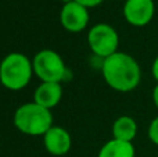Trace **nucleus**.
Instances as JSON below:
<instances>
[{"mask_svg":"<svg viewBox=\"0 0 158 157\" xmlns=\"http://www.w3.org/2000/svg\"><path fill=\"white\" fill-rule=\"evenodd\" d=\"M75 2L81 3V4L85 6V7H94V6L100 4L103 0H75Z\"/></svg>","mask_w":158,"mask_h":157,"instance_id":"nucleus-13","label":"nucleus"},{"mask_svg":"<svg viewBox=\"0 0 158 157\" xmlns=\"http://www.w3.org/2000/svg\"><path fill=\"white\" fill-rule=\"evenodd\" d=\"M33 70L43 82L60 83L68 75L63 58L53 50L39 52L35 56V60H33Z\"/></svg>","mask_w":158,"mask_h":157,"instance_id":"nucleus-4","label":"nucleus"},{"mask_svg":"<svg viewBox=\"0 0 158 157\" xmlns=\"http://www.w3.org/2000/svg\"><path fill=\"white\" fill-rule=\"evenodd\" d=\"M153 100H154V103H156V106H157V108H158V85L154 88V92H153Z\"/></svg>","mask_w":158,"mask_h":157,"instance_id":"nucleus-15","label":"nucleus"},{"mask_svg":"<svg viewBox=\"0 0 158 157\" xmlns=\"http://www.w3.org/2000/svg\"><path fill=\"white\" fill-rule=\"evenodd\" d=\"M44 146L52 155H65L71 147V138L65 129L60 127H52L44 134Z\"/></svg>","mask_w":158,"mask_h":157,"instance_id":"nucleus-8","label":"nucleus"},{"mask_svg":"<svg viewBox=\"0 0 158 157\" xmlns=\"http://www.w3.org/2000/svg\"><path fill=\"white\" fill-rule=\"evenodd\" d=\"M137 132V125L132 117H119L117 121L114 122L112 127V134H114V139L123 142H132L133 138L136 136Z\"/></svg>","mask_w":158,"mask_h":157,"instance_id":"nucleus-11","label":"nucleus"},{"mask_svg":"<svg viewBox=\"0 0 158 157\" xmlns=\"http://www.w3.org/2000/svg\"><path fill=\"white\" fill-rule=\"evenodd\" d=\"M123 15L133 27H144L153 19V0H126L123 6Z\"/></svg>","mask_w":158,"mask_h":157,"instance_id":"nucleus-6","label":"nucleus"},{"mask_svg":"<svg viewBox=\"0 0 158 157\" xmlns=\"http://www.w3.org/2000/svg\"><path fill=\"white\" fill-rule=\"evenodd\" d=\"M60 19L65 29L71 31V32H79L89 22L87 7L82 6L78 2L67 3V4H64L63 10H61Z\"/></svg>","mask_w":158,"mask_h":157,"instance_id":"nucleus-7","label":"nucleus"},{"mask_svg":"<svg viewBox=\"0 0 158 157\" xmlns=\"http://www.w3.org/2000/svg\"><path fill=\"white\" fill-rule=\"evenodd\" d=\"M153 77L158 81V56H157V58L154 60V63H153Z\"/></svg>","mask_w":158,"mask_h":157,"instance_id":"nucleus-14","label":"nucleus"},{"mask_svg":"<svg viewBox=\"0 0 158 157\" xmlns=\"http://www.w3.org/2000/svg\"><path fill=\"white\" fill-rule=\"evenodd\" d=\"M89 45L93 53L100 57H110L117 53L118 47V35L112 27L107 24H98L93 27L89 32Z\"/></svg>","mask_w":158,"mask_h":157,"instance_id":"nucleus-5","label":"nucleus"},{"mask_svg":"<svg viewBox=\"0 0 158 157\" xmlns=\"http://www.w3.org/2000/svg\"><path fill=\"white\" fill-rule=\"evenodd\" d=\"M98 157H135V147L132 142L112 139L101 147Z\"/></svg>","mask_w":158,"mask_h":157,"instance_id":"nucleus-10","label":"nucleus"},{"mask_svg":"<svg viewBox=\"0 0 158 157\" xmlns=\"http://www.w3.org/2000/svg\"><path fill=\"white\" fill-rule=\"evenodd\" d=\"M32 77V66L27 56L21 53H11L0 66V81L6 88L19 91L28 85Z\"/></svg>","mask_w":158,"mask_h":157,"instance_id":"nucleus-3","label":"nucleus"},{"mask_svg":"<svg viewBox=\"0 0 158 157\" xmlns=\"http://www.w3.org/2000/svg\"><path fill=\"white\" fill-rule=\"evenodd\" d=\"M103 75L112 89L119 92L133 91L140 82V67L132 56L114 53L104 58Z\"/></svg>","mask_w":158,"mask_h":157,"instance_id":"nucleus-1","label":"nucleus"},{"mask_svg":"<svg viewBox=\"0 0 158 157\" xmlns=\"http://www.w3.org/2000/svg\"><path fill=\"white\" fill-rule=\"evenodd\" d=\"M53 116L49 108L39 106L38 103H28L15 111L14 124L21 132L27 135H42L52 128Z\"/></svg>","mask_w":158,"mask_h":157,"instance_id":"nucleus-2","label":"nucleus"},{"mask_svg":"<svg viewBox=\"0 0 158 157\" xmlns=\"http://www.w3.org/2000/svg\"><path fill=\"white\" fill-rule=\"evenodd\" d=\"M63 2H64V3H65V4H67V3H71V2H75V0H63Z\"/></svg>","mask_w":158,"mask_h":157,"instance_id":"nucleus-16","label":"nucleus"},{"mask_svg":"<svg viewBox=\"0 0 158 157\" xmlns=\"http://www.w3.org/2000/svg\"><path fill=\"white\" fill-rule=\"evenodd\" d=\"M148 138L153 143L158 145V117L153 120V122L148 127Z\"/></svg>","mask_w":158,"mask_h":157,"instance_id":"nucleus-12","label":"nucleus"},{"mask_svg":"<svg viewBox=\"0 0 158 157\" xmlns=\"http://www.w3.org/2000/svg\"><path fill=\"white\" fill-rule=\"evenodd\" d=\"M63 89L57 82H43L35 92V103L44 108H52L60 102Z\"/></svg>","mask_w":158,"mask_h":157,"instance_id":"nucleus-9","label":"nucleus"}]
</instances>
